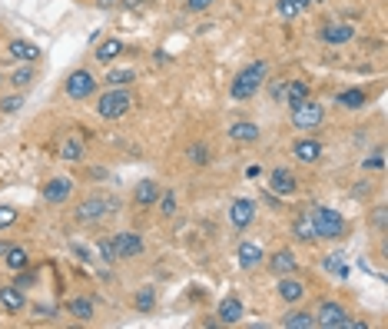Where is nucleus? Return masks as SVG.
Instances as JSON below:
<instances>
[{
  "mask_svg": "<svg viewBox=\"0 0 388 329\" xmlns=\"http://www.w3.org/2000/svg\"><path fill=\"white\" fill-rule=\"evenodd\" d=\"M315 3H325V0H315Z\"/></svg>",
  "mask_w": 388,
  "mask_h": 329,
  "instance_id": "a18cd8bd",
  "label": "nucleus"
},
{
  "mask_svg": "<svg viewBox=\"0 0 388 329\" xmlns=\"http://www.w3.org/2000/svg\"><path fill=\"white\" fill-rule=\"evenodd\" d=\"M129 107H133V97H129L127 87H109L107 93H100V100H96V113L103 117V120H120V117H127Z\"/></svg>",
  "mask_w": 388,
  "mask_h": 329,
  "instance_id": "20e7f679",
  "label": "nucleus"
},
{
  "mask_svg": "<svg viewBox=\"0 0 388 329\" xmlns=\"http://www.w3.org/2000/svg\"><path fill=\"white\" fill-rule=\"evenodd\" d=\"M253 219H256V203L249 197H239L229 203V223H233V230H246Z\"/></svg>",
  "mask_w": 388,
  "mask_h": 329,
  "instance_id": "f8f14e48",
  "label": "nucleus"
},
{
  "mask_svg": "<svg viewBox=\"0 0 388 329\" xmlns=\"http://www.w3.org/2000/svg\"><path fill=\"white\" fill-rule=\"evenodd\" d=\"M345 319H348V309L342 303H335V300H325L315 309V326H322V329H342Z\"/></svg>",
  "mask_w": 388,
  "mask_h": 329,
  "instance_id": "0eeeda50",
  "label": "nucleus"
},
{
  "mask_svg": "<svg viewBox=\"0 0 388 329\" xmlns=\"http://www.w3.org/2000/svg\"><path fill=\"white\" fill-rule=\"evenodd\" d=\"M70 193H73V180H70V176H53V180L43 186V199H47V203H64Z\"/></svg>",
  "mask_w": 388,
  "mask_h": 329,
  "instance_id": "f3484780",
  "label": "nucleus"
},
{
  "mask_svg": "<svg viewBox=\"0 0 388 329\" xmlns=\"http://www.w3.org/2000/svg\"><path fill=\"white\" fill-rule=\"evenodd\" d=\"M186 7H190L193 14H203V10H209V7H213V0H186Z\"/></svg>",
  "mask_w": 388,
  "mask_h": 329,
  "instance_id": "a19ab883",
  "label": "nucleus"
},
{
  "mask_svg": "<svg viewBox=\"0 0 388 329\" xmlns=\"http://www.w3.org/2000/svg\"><path fill=\"white\" fill-rule=\"evenodd\" d=\"M266 266H269L272 276H292L299 263H296V253H292V249H276V253L266 260Z\"/></svg>",
  "mask_w": 388,
  "mask_h": 329,
  "instance_id": "2eb2a0df",
  "label": "nucleus"
},
{
  "mask_svg": "<svg viewBox=\"0 0 388 329\" xmlns=\"http://www.w3.org/2000/svg\"><path fill=\"white\" fill-rule=\"evenodd\" d=\"M266 73H269V64H266V60H256V64L242 66L236 77H233L229 97H233V100H249V97H256L259 87L266 84Z\"/></svg>",
  "mask_w": 388,
  "mask_h": 329,
  "instance_id": "f257e3e1",
  "label": "nucleus"
},
{
  "mask_svg": "<svg viewBox=\"0 0 388 329\" xmlns=\"http://www.w3.org/2000/svg\"><path fill=\"white\" fill-rule=\"evenodd\" d=\"M309 97H312V90H309L305 80H285V87H282V103L289 110L299 107L302 100H309Z\"/></svg>",
  "mask_w": 388,
  "mask_h": 329,
  "instance_id": "a211bd4d",
  "label": "nucleus"
},
{
  "mask_svg": "<svg viewBox=\"0 0 388 329\" xmlns=\"http://www.w3.org/2000/svg\"><path fill=\"white\" fill-rule=\"evenodd\" d=\"M3 260H7V266H10L14 273H21V269L30 266V256H27V249H23V246H10V249L3 253Z\"/></svg>",
  "mask_w": 388,
  "mask_h": 329,
  "instance_id": "473e14b6",
  "label": "nucleus"
},
{
  "mask_svg": "<svg viewBox=\"0 0 388 329\" xmlns=\"http://www.w3.org/2000/svg\"><path fill=\"white\" fill-rule=\"evenodd\" d=\"M163 193V186H159V180H140L136 186H133V203L140 206V210H156V199Z\"/></svg>",
  "mask_w": 388,
  "mask_h": 329,
  "instance_id": "9d476101",
  "label": "nucleus"
},
{
  "mask_svg": "<svg viewBox=\"0 0 388 329\" xmlns=\"http://www.w3.org/2000/svg\"><path fill=\"white\" fill-rule=\"evenodd\" d=\"M23 93H10V97H0V113H17V110H23Z\"/></svg>",
  "mask_w": 388,
  "mask_h": 329,
  "instance_id": "c9c22d12",
  "label": "nucleus"
},
{
  "mask_svg": "<svg viewBox=\"0 0 388 329\" xmlns=\"http://www.w3.org/2000/svg\"><path fill=\"white\" fill-rule=\"evenodd\" d=\"M7 249H10V246H7V243H0V256H3V253H7Z\"/></svg>",
  "mask_w": 388,
  "mask_h": 329,
  "instance_id": "c03bdc74",
  "label": "nucleus"
},
{
  "mask_svg": "<svg viewBox=\"0 0 388 329\" xmlns=\"http://www.w3.org/2000/svg\"><path fill=\"white\" fill-rule=\"evenodd\" d=\"M236 263H239V269H256V266H262L266 263V249L259 246V243H253V240H242L236 246Z\"/></svg>",
  "mask_w": 388,
  "mask_h": 329,
  "instance_id": "9b49d317",
  "label": "nucleus"
},
{
  "mask_svg": "<svg viewBox=\"0 0 388 329\" xmlns=\"http://www.w3.org/2000/svg\"><path fill=\"white\" fill-rule=\"evenodd\" d=\"M14 223H17V210L3 203V206H0V230H7V226H14Z\"/></svg>",
  "mask_w": 388,
  "mask_h": 329,
  "instance_id": "4c0bfd02",
  "label": "nucleus"
},
{
  "mask_svg": "<svg viewBox=\"0 0 388 329\" xmlns=\"http://www.w3.org/2000/svg\"><path fill=\"white\" fill-rule=\"evenodd\" d=\"M292 236L302 240V243L319 240V230H315V223H312V217H309V210H302L299 217L292 219Z\"/></svg>",
  "mask_w": 388,
  "mask_h": 329,
  "instance_id": "412c9836",
  "label": "nucleus"
},
{
  "mask_svg": "<svg viewBox=\"0 0 388 329\" xmlns=\"http://www.w3.org/2000/svg\"><path fill=\"white\" fill-rule=\"evenodd\" d=\"M305 296V283L296 276H279V300L282 303H299Z\"/></svg>",
  "mask_w": 388,
  "mask_h": 329,
  "instance_id": "4be33fe9",
  "label": "nucleus"
},
{
  "mask_svg": "<svg viewBox=\"0 0 388 329\" xmlns=\"http://www.w3.org/2000/svg\"><path fill=\"white\" fill-rule=\"evenodd\" d=\"M109 240H113V249H116V260H133V256L143 253V236L133 233V230H120Z\"/></svg>",
  "mask_w": 388,
  "mask_h": 329,
  "instance_id": "6e6552de",
  "label": "nucleus"
},
{
  "mask_svg": "<svg viewBox=\"0 0 388 329\" xmlns=\"http://www.w3.org/2000/svg\"><path fill=\"white\" fill-rule=\"evenodd\" d=\"M123 53V40H116V37H109V40H103V44L93 50V57H96V64H113L116 57Z\"/></svg>",
  "mask_w": 388,
  "mask_h": 329,
  "instance_id": "393cba45",
  "label": "nucleus"
},
{
  "mask_svg": "<svg viewBox=\"0 0 388 329\" xmlns=\"http://www.w3.org/2000/svg\"><path fill=\"white\" fill-rule=\"evenodd\" d=\"M103 80H107L109 87H129V84L136 80V70H133V66H113Z\"/></svg>",
  "mask_w": 388,
  "mask_h": 329,
  "instance_id": "c85d7f7f",
  "label": "nucleus"
},
{
  "mask_svg": "<svg viewBox=\"0 0 388 329\" xmlns=\"http://www.w3.org/2000/svg\"><path fill=\"white\" fill-rule=\"evenodd\" d=\"M120 3H123V0H96L100 10H113V7H120Z\"/></svg>",
  "mask_w": 388,
  "mask_h": 329,
  "instance_id": "37998d69",
  "label": "nucleus"
},
{
  "mask_svg": "<svg viewBox=\"0 0 388 329\" xmlns=\"http://www.w3.org/2000/svg\"><path fill=\"white\" fill-rule=\"evenodd\" d=\"M83 156H86L83 140H77V136H66L64 143H60V160H66V163H80Z\"/></svg>",
  "mask_w": 388,
  "mask_h": 329,
  "instance_id": "bb28decb",
  "label": "nucleus"
},
{
  "mask_svg": "<svg viewBox=\"0 0 388 329\" xmlns=\"http://www.w3.org/2000/svg\"><path fill=\"white\" fill-rule=\"evenodd\" d=\"M242 316H246V306H242L239 296H226V300L219 303V309H216V319H219L222 326H233V323H239Z\"/></svg>",
  "mask_w": 388,
  "mask_h": 329,
  "instance_id": "dca6fc26",
  "label": "nucleus"
},
{
  "mask_svg": "<svg viewBox=\"0 0 388 329\" xmlns=\"http://www.w3.org/2000/svg\"><path fill=\"white\" fill-rule=\"evenodd\" d=\"M362 167H368V170H382V167H385V154H382V150H375V154L368 156Z\"/></svg>",
  "mask_w": 388,
  "mask_h": 329,
  "instance_id": "58836bf2",
  "label": "nucleus"
},
{
  "mask_svg": "<svg viewBox=\"0 0 388 329\" xmlns=\"http://www.w3.org/2000/svg\"><path fill=\"white\" fill-rule=\"evenodd\" d=\"M0 306L7 309V313H21V309L27 306V296H23L21 286H17V283L3 286V289H0Z\"/></svg>",
  "mask_w": 388,
  "mask_h": 329,
  "instance_id": "5701e85b",
  "label": "nucleus"
},
{
  "mask_svg": "<svg viewBox=\"0 0 388 329\" xmlns=\"http://www.w3.org/2000/svg\"><path fill=\"white\" fill-rule=\"evenodd\" d=\"M40 53L43 50L37 44H30V40H10V44H7V57L17 60V64H37Z\"/></svg>",
  "mask_w": 388,
  "mask_h": 329,
  "instance_id": "4468645a",
  "label": "nucleus"
},
{
  "mask_svg": "<svg viewBox=\"0 0 388 329\" xmlns=\"http://www.w3.org/2000/svg\"><path fill=\"white\" fill-rule=\"evenodd\" d=\"M96 253H100V260H103V263H120V260H116V249H113V240H96Z\"/></svg>",
  "mask_w": 388,
  "mask_h": 329,
  "instance_id": "e433bc0d",
  "label": "nucleus"
},
{
  "mask_svg": "<svg viewBox=\"0 0 388 329\" xmlns=\"http://www.w3.org/2000/svg\"><path fill=\"white\" fill-rule=\"evenodd\" d=\"M292 156H296L299 163H319V160H322V143H319V140H312V136H305V140H296V147H292Z\"/></svg>",
  "mask_w": 388,
  "mask_h": 329,
  "instance_id": "6ab92c4d",
  "label": "nucleus"
},
{
  "mask_svg": "<svg viewBox=\"0 0 388 329\" xmlns=\"http://www.w3.org/2000/svg\"><path fill=\"white\" fill-rule=\"evenodd\" d=\"M229 140H236V143H256L259 123H253V120H233L229 123Z\"/></svg>",
  "mask_w": 388,
  "mask_h": 329,
  "instance_id": "aec40b11",
  "label": "nucleus"
},
{
  "mask_svg": "<svg viewBox=\"0 0 388 329\" xmlns=\"http://www.w3.org/2000/svg\"><path fill=\"white\" fill-rule=\"evenodd\" d=\"M186 156L193 160L196 167H206V163L213 160V154H209V147H206V143H193V147L186 150Z\"/></svg>",
  "mask_w": 388,
  "mask_h": 329,
  "instance_id": "f704fd0d",
  "label": "nucleus"
},
{
  "mask_svg": "<svg viewBox=\"0 0 388 329\" xmlns=\"http://www.w3.org/2000/svg\"><path fill=\"white\" fill-rule=\"evenodd\" d=\"M325 269H332V273H339V276H345V269H342V256H325Z\"/></svg>",
  "mask_w": 388,
  "mask_h": 329,
  "instance_id": "ea45409f",
  "label": "nucleus"
},
{
  "mask_svg": "<svg viewBox=\"0 0 388 329\" xmlns=\"http://www.w3.org/2000/svg\"><path fill=\"white\" fill-rule=\"evenodd\" d=\"M269 190L276 193V197H292L296 190H299V180L292 170H285V167H276L272 173H269Z\"/></svg>",
  "mask_w": 388,
  "mask_h": 329,
  "instance_id": "ddd939ff",
  "label": "nucleus"
},
{
  "mask_svg": "<svg viewBox=\"0 0 388 329\" xmlns=\"http://www.w3.org/2000/svg\"><path fill=\"white\" fill-rule=\"evenodd\" d=\"M309 217H312L315 230H319V240H342L345 236L342 213H335V210H328L322 203H315V206H309Z\"/></svg>",
  "mask_w": 388,
  "mask_h": 329,
  "instance_id": "f03ea898",
  "label": "nucleus"
},
{
  "mask_svg": "<svg viewBox=\"0 0 388 329\" xmlns=\"http://www.w3.org/2000/svg\"><path fill=\"white\" fill-rule=\"evenodd\" d=\"M375 226H378V230H385V206H378V210H375Z\"/></svg>",
  "mask_w": 388,
  "mask_h": 329,
  "instance_id": "79ce46f5",
  "label": "nucleus"
},
{
  "mask_svg": "<svg viewBox=\"0 0 388 329\" xmlns=\"http://www.w3.org/2000/svg\"><path fill=\"white\" fill-rule=\"evenodd\" d=\"M64 90H66L70 100H86V97L96 93V77H93L90 70H73V73L66 77Z\"/></svg>",
  "mask_w": 388,
  "mask_h": 329,
  "instance_id": "423d86ee",
  "label": "nucleus"
},
{
  "mask_svg": "<svg viewBox=\"0 0 388 329\" xmlns=\"http://www.w3.org/2000/svg\"><path fill=\"white\" fill-rule=\"evenodd\" d=\"M335 100H339V107H345V110H362L368 103V93L359 87H352V90H339Z\"/></svg>",
  "mask_w": 388,
  "mask_h": 329,
  "instance_id": "a878e982",
  "label": "nucleus"
},
{
  "mask_svg": "<svg viewBox=\"0 0 388 329\" xmlns=\"http://www.w3.org/2000/svg\"><path fill=\"white\" fill-rule=\"evenodd\" d=\"M312 7V0H276V14L285 17V21H292V17H299Z\"/></svg>",
  "mask_w": 388,
  "mask_h": 329,
  "instance_id": "cd10ccee",
  "label": "nucleus"
},
{
  "mask_svg": "<svg viewBox=\"0 0 388 329\" xmlns=\"http://www.w3.org/2000/svg\"><path fill=\"white\" fill-rule=\"evenodd\" d=\"M156 210H159V217H163V219L176 217V210H179V199H176V193H172V190H163L159 199H156Z\"/></svg>",
  "mask_w": 388,
  "mask_h": 329,
  "instance_id": "7c9ffc66",
  "label": "nucleus"
},
{
  "mask_svg": "<svg viewBox=\"0 0 388 329\" xmlns=\"http://www.w3.org/2000/svg\"><path fill=\"white\" fill-rule=\"evenodd\" d=\"M34 80H37V70H34L30 64H21L17 70H14V73H10V84H14L17 90H27L30 84H34Z\"/></svg>",
  "mask_w": 388,
  "mask_h": 329,
  "instance_id": "2f4dec72",
  "label": "nucleus"
},
{
  "mask_svg": "<svg viewBox=\"0 0 388 329\" xmlns=\"http://www.w3.org/2000/svg\"><path fill=\"white\" fill-rule=\"evenodd\" d=\"M352 37H355V27H352V23H342V21H328V23H322V30H319V40L328 47L348 44Z\"/></svg>",
  "mask_w": 388,
  "mask_h": 329,
  "instance_id": "1a4fd4ad",
  "label": "nucleus"
},
{
  "mask_svg": "<svg viewBox=\"0 0 388 329\" xmlns=\"http://www.w3.org/2000/svg\"><path fill=\"white\" fill-rule=\"evenodd\" d=\"M116 213V199L103 197V193H93V197H86L77 210H73V219L77 223H103L107 217Z\"/></svg>",
  "mask_w": 388,
  "mask_h": 329,
  "instance_id": "7ed1b4c3",
  "label": "nucleus"
},
{
  "mask_svg": "<svg viewBox=\"0 0 388 329\" xmlns=\"http://www.w3.org/2000/svg\"><path fill=\"white\" fill-rule=\"evenodd\" d=\"M70 316L73 319H80V323H90L93 319V300H86V296H77V300H70Z\"/></svg>",
  "mask_w": 388,
  "mask_h": 329,
  "instance_id": "c756f323",
  "label": "nucleus"
},
{
  "mask_svg": "<svg viewBox=\"0 0 388 329\" xmlns=\"http://www.w3.org/2000/svg\"><path fill=\"white\" fill-rule=\"evenodd\" d=\"M282 326L285 329H315V313H305V309H292L282 316Z\"/></svg>",
  "mask_w": 388,
  "mask_h": 329,
  "instance_id": "b1692460",
  "label": "nucleus"
},
{
  "mask_svg": "<svg viewBox=\"0 0 388 329\" xmlns=\"http://www.w3.org/2000/svg\"><path fill=\"white\" fill-rule=\"evenodd\" d=\"M322 120H325V110H322V103H315L312 97L302 100L299 107H292V127H296V130H319Z\"/></svg>",
  "mask_w": 388,
  "mask_h": 329,
  "instance_id": "39448f33",
  "label": "nucleus"
},
{
  "mask_svg": "<svg viewBox=\"0 0 388 329\" xmlns=\"http://www.w3.org/2000/svg\"><path fill=\"white\" fill-rule=\"evenodd\" d=\"M133 303H136V309H140V313H150V309L156 306V289H153V286H140Z\"/></svg>",
  "mask_w": 388,
  "mask_h": 329,
  "instance_id": "72a5a7b5",
  "label": "nucleus"
}]
</instances>
